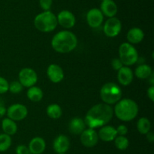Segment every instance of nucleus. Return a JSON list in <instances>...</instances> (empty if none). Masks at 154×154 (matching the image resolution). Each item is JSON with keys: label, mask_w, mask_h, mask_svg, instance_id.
I'll return each instance as SVG.
<instances>
[{"label": "nucleus", "mask_w": 154, "mask_h": 154, "mask_svg": "<svg viewBox=\"0 0 154 154\" xmlns=\"http://www.w3.org/2000/svg\"><path fill=\"white\" fill-rule=\"evenodd\" d=\"M114 110L106 104H98L92 107L84 119L86 125L90 128H101L106 125L112 119Z\"/></svg>", "instance_id": "f257e3e1"}, {"label": "nucleus", "mask_w": 154, "mask_h": 154, "mask_svg": "<svg viewBox=\"0 0 154 154\" xmlns=\"http://www.w3.org/2000/svg\"><path fill=\"white\" fill-rule=\"evenodd\" d=\"M53 49L58 53L66 54L75 50L78 45V39L75 33L69 30H63L55 34L51 40Z\"/></svg>", "instance_id": "f03ea898"}, {"label": "nucleus", "mask_w": 154, "mask_h": 154, "mask_svg": "<svg viewBox=\"0 0 154 154\" xmlns=\"http://www.w3.org/2000/svg\"><path fill=\"white\" fill-rule=\"evenodd\" d=\"M114 113L121 121L129 122L138 116V106L135 101L129 98L120 99L116 104Z\"/></svg>", "instance_id": "7ed1b4c3"}, {"label": "nucleus", "mask_w": 154, "mask_h": 154, "mask_svg": "<svg viewBox=\"0 0 154 154\" xmlns=\"http://www.w3.org/2000/svg\"><path fill=\"white\" fill-rule=\"evenodd\" d=\"M34 25L38 30L42 33L52 32L58 25L57 16L51 11H44L35 16Z\"/></svg>", "instance_id": "20e7f679"}, {"label": "nucleus", "mask_w": 154, "mask_h": 154, "mask_svg": "<svg viewBox=\"0 0 154 154\" xmlns=\"http://www.w3.org/2000/svg\"><path fill=\"white\" fill-rule=\"evenodd\" d=\"M121 88L114 82L105 83L100 89V97L105 104L111 105L117 104L122 98Z\"/></svg>", "instance_id": "39448f33"}, {"label": "nucleus", "mask_w": 154, "mask_h": 154, "mask_svg": "<svg viewBox=\"0 0 154 154\" xmlns=\"http://www.w3.org/2000/svg\"><path fill=\"white\" fill-rule=\"evenodd\" d=\"M119 58L125 66H132L138 61V53L132 44L123 42L119 47Z\"/></svg>", "instance_id": "423d86ee"}, {"label": "nucleus", "mask_w": 154, "mask_h": 154, "mask_svg": "<svg viewBox=\"0 0 154 154\" xmlns=\"http://www.w3.org/2000/svg\"><path fill=\"white\" fill-rule=\"evenodd\" d=\"M19 82L23 87L30 88L34 86L38 82V75L32 68L26 67L19 72Z\"/></svg>", "instance_id": "0eeeda50"}, {"label": "nucleus", "mask_w": 154, "mask_h": 154, "mask_svg": "<svg viewBox=\"0 0 154 154\" xmlns=\"http://www.w3.org/2000/svg\"><path fill=\"white\" fill-rule=\"evenodd\" d=\"M8 118L17 122L25 119L28 115V109L25 105L21 104H14L8 107L6 110Z\"/></svg>", "instance_id": "6e6552de"}, {"label": "nucleus", "mask_w": 154, "mask_h": 154, "mask_svg": "<svg viewBox=\"0 0 154 154\" xmlns=\"http://www.w3.org/2000/svg\"><path fill=\"white\" fill-rule=\"evenodd\" d=\"M122 30L121 21L117 18H109L104 24V33L108 37L114 38L120 34Z\"/></svg>", "instance_id": "1a4fd4ad"}, {"label": "nucleus", "mask_w": 154, "mask_h": 154, "mask_svg": "<svg viewBox=\"0 0 154 154\" xmlns=\"http://www.w3.org/2000/svg\"><path fill=\"white\" fill-rule=\"evenodd\" d=\"M81 142L86 147L91 148L96 146L99 142L98 133L93 128H87L81 134Z\"/></svg>", "instance_id": "9d476101"}, {"label": "nucleus", "mask_w": 154, "mask_h": 154, "mask_svg": "<svg viewBox=\"0 0 154 154\" xmlns=\"http://www.w3.org/2000/svg\"><path fill=\"white\" fill-rule=\"evenodd\" d=\"M87 22L92 28H97L103 23L104 15L99 8H93L87 13Z\"/></svg>", "instance_id": "9b49d317"}, {"label": "nucleus", "mask_w": 154, "mask_h": 154, "mask_svg": "<svg viewBox=\"0 0 154 154\" xmlns=\"http://www.w3.org/2000/svg\"><path fill=\"white\" fill-rule=\"evenodd\" d=\"M57 22L65 29H71L75 25L76 19L72 12L69 10H63L57 16Z\"/></svg>", "instance_id": "f8f14e48"}, {"label": "nucleus", "mask_w": 154, "mask_h": 154, "mask_svg": "<svg viewBox=\"0 0 154 154\" xmlns=\"http://www.w3.org/2000/svg\"><path fill=\"white\" fill-rule=\"evenodd\" d=\"M48 79L54 83H59L64 79V71L60 65L51 63L47 69Z\"/></svg>", "instance_id": "ddd939ff"}, {"label": "nucleus", "mask_w": 154, "mask_h": 154, "mask_svg": "<svg viewBox=\"0 0 154 154\" xmlns=\"http://www.w3.org/2000/svg\"><path fill=\"white\" fill-rule=\"evenodd\" d=\"M69 147H70V140L66 135L60 134L54 139L53 148L57 154L66 152L69 150Z\"/></svg>", "instance_id": "4468645a"}, {"label": "nucleus", "mask_w": 154, "mask_h": 154, "mask_svg": "<svg viewBox=\"0 0 154 154\" xmlns=\"http://www.w3.org/2000/svg\"><path fill=\"white\" fill-rule=\"evenodd\" d=\"M133 72L129 66H123L117 71V79L122 85L127 86L130 85L133 80Z\"/></svg>", "instance_id": "2eb2a0df"}, {"label": "nucleus", "mask_w": 154, "mask_h": 154, "mask_svg": "<svg viewBox=\"0 0 154 154\" xmlns=\"http://www.w3.org/2000/svg\"><path fill=\"white\" fill-rule=\"evenodd\" d=\"M100 11L103 15L109 18L115 17L118 11V7L113 0H103L100 5Z\"/></svg>", "instance_id": "dca6fc26"}, {"label": "nucleus", "mask_w": 154, "mask_h": 154, "mask_svg": "<svg viewBox=\"0 0 154 154\" xmlns=\"http://www.w3.org/2000/svg\"><path fill=\"white\" fill-rule=\"evenodd\" d=\"M98 136L102 141L111 142L114 140L117 136V130L114 127L111 125H104L99 129Z\"/></svg>", "instance_id": "f3484780"}, {"label": "nucleus", "mask_w": 154, "mask_h": 154, "mask_svg": "<svg viewBox=\"0 0 154 154\" xmlns=\"http://www.w3.org/2000/svg\"><path fill=\"white\" fill-rule=\"evenodd\" d=\"M29 149L32 154H42L46 149V142L42 137H33L29 143Z\"/></svg>", "instance_id": "a211bd4d"}, {"label": "nucleus", "mask_w": 154, "mask_h": 154, "mask_svg": "<svg viewBox=\"0 0 154 154\" xmlns=\"http://www.w3.org/2000/svg\"><path fill=\"white\" fill-rule=\"evenodd\" d=\"M69 129L73 134H81L86 129L85 122L80 117L72 119L69 125Z\"/></svg>", "instance_id": "6ab92c4d"}, {"label": "nucleus", "mask_w": 154, "mask_h": 154, "mask_svg": "<svg viewBox=\"0 0 154 154\" xmlns=\"http://www.w3.org/2000/svg\"><path fill=\"white\" fill-rule=\"evenodd\" d=\"M144 33L139 27H133L128 31L126 38L130 44H138L144 39Z\"/></svg>", "instance_id": "aec40b11"}, {"label": "nucleus", "mask_w": 154, "mask_h": 154, "mask_svg": "<svg viewBox=\"0 0 154 154\" xmlns=\"http://www.w3.org/2000/svg\"><path fill=\"white\" fill-rule=\"evenodd\" d=\"M2 128L5 134L8 135H14L17 131V125L15 121L9 119V118H5L2 121Z\"/></svg>", "instance_id": "412c9836"}, {"label": "nucleus", "mask_w": 154, "mask_h": 154, "mask_svg": "<svg viewBox=\"0 0 154 154\" xmlns=\"http://www.w3.org/2000/svg\"><path fill=\"white\" fill-rule=\"evenodd\" d=\"M153 73L152 68L147 64H140L135 69V75L140 79H146L150 78V75Z\"/></svg>", "instance_id": "4be33fe9"}, {"label": "nucleus", "mask_w": 154, "mask_h": 154, "mask_svg": "<svg viewBox=\"0 0 154 154\" xmlns=\"http://www.w3.org/2000/svg\"><path fill=\"white\" fill-rule=\"evenodd\" d=\"M26 95L27 98H28L32 102L37 103L42 101V99L43 98L44 94L40 88L34 85L29 88Z\"/></svg>", "instance_id": "5701e85b"}, {"label": "nucleus", "mask_w": 154, "mask_h": 154, "mask_svg": "<svg viewBox=\"0 0 154 154\" xmlns=\"http://www.w3.org/2000/svg\"><path fill=\"white\" fill-rule=\"evenodd\" d=\"M47 115L52 119H58L63 114L61 107L57 104H50L46 110Z\"/></svg>", "instance_id": "b1692460"}, {"label": "nucleus", "mask_w": 154, "mask_h": 154, "mask_svg": "<svg viewBox=\"0 0 154 154\" xmlns=\"http://www.w3.org/2000/svg\"><path fill=\"white\" fill-rule=\"evenodd\" d=\"M137 128L140 134H146L150 131L151 123L147 117H141L137 122Z\"/></svg>", "instance_id": "393cba45"}, {"label": "nucleus", "mask_w": 154, "mask_h": 154, "mask_svg": "<svg viewBox=\"0 0 154 154\" xmlns=\"http://www.w3.org/2000/svg\"><path fill=\"white\" fill-rule=\"evenodd\" d=\"M11 143L12 140L10 135L5 133L0 134V152L7 151L11 146Z\"/></svg>", "instance_id": "a878e982"}, {"label": "nucleus", "mask_w": 154, "mask_h": 154, "mask_svg": "<svg viewBox=\"0 0 154 154\" xmlns=\"http://www.w3.org/2000/svg\"><path fill=\"white\" fill-rule=\"evenodd\" d=\"M114 144L116 147L120 150H125L129 147V139L125 136L117 135L114 139Z\"/></svg>", "instance_id": "bb28decb"}, {"label": "nucleus", "mask_w": 154, "mask_h": 154, "mask_svg": "<svg viewBox=\"0 0 154 154\" xmlns=\"http://www.w3.org/2000/svg\"><path fill=\"white\" fill-rule=\"evenodd\" d=\"M23 86L20 84L19 81H13L9 84L8 91L12 94H18L22 91Z\"/></svg>", "instance_id": "cd10ccee"}, {"label": "nucleus", "mask_w": 154, "mask_h": 154, "mask_svg": "<svg viewBox=\"0 0 154 154\" xmlns=\"http://www.w3.org/2000/svg\"><path fill=\"white\" fill-rule=\"evenodd\" d=\"M9 88V82L7 81V79L4 77L0 76V95L6 93L8 91Z\"/></svg>", "instance_id": "c85d7f7f"}, {"label": "nucleus", "mask_w": 154, "mask_h": 154, "mask_svg": "<svg viewBox=\"0 0 154 154\" xmlns=\"http://www.w3.org/2000/svg\"><path fill=\"white\" fill-rule=\"evenodd\" d=\"M53 5V0H39V5L43 11H50Z\"/></svg>", "instance_id": "c756f323"}, {"label": "nucleus", "mask_w": 154, "mask_h": 154, "mask_svg": "<svg viewBox=\"0 0 154 154\" xmlns=\"http://www.w3.org/2000/svg\"><path fill=\"white\" fill-rule=\"evenodd\" d=\"M15 152H16V154H29L30 153L28 146L23 144L18 145V146L16 147Z\"/></svg>", "instance_id": "7c9ffc66"}, {"label": "nucleus", "mask_w": 154, "mask_h": 154, "mask_svg": "<svg viewBox=\"0 0 154 154\" xmlns=\"http://www.w3.org/2000/svg\"><path fill=\"white\" fill-rule=\"evenodd\" d=\"M111 66L114 70L118 71L119 69L123 67V64L120 58H114L111 60Z\"/></svg>", "instance_id": "2f4dec72"}, {"label": "nucleus", "mask_w": 154, "mask_h": 154, "mask_svg": "<svg viewBox=\"0 0 154 154\" xmlns=\"http://www.w3.org/2000/svg\"><path fill=\"white\" fill-rule=\"evenodd\" d=\"M117 130V135L125 136L128 133V128L124 125H120L116 128Z\"/></svg>", "instance_id": "473e14b6"}, {"label": "nucleus", "mask_w": 154, "mask_h": 154, "mask_svg": "<svg viewBox=\"0 0 154 154\" xmlns=\"http://www.w3.org/2000/svg\"><path fill=\"white\" fill-rule=\"evenodd\" d=\"M147 96L151 101H154V85H151L147 89Z\"/></svg>", "instance_id": "72a5a7b5"}, {"label": "nucleus", "mask_w": 154, "mask_h": 154, "mask_svg": "<svg viewBox=\"0 0 154 154\" xmlns=\"http://www.w3.org/2000/svg\"><path fill=\"white\" fill-rule=\"evenodd\" d=\"M6 110L7 109L5 107L4 104H0V118L3 117L6 114Z\"/></svg>", "instance_id": "f704fd0d"}, {"label": "nucleus", "mask_w": 154, "mask_h": 154, "mask_svg": "<svg viewBox=\"0 0 154 154\" xmlns=\"http://www.w3.org/2000/svg\"><path fill=\"white\" fill-rule=\"evenodd\" d=\"M146 135H147V140H148L149 142H150V143H152V142H153L154 140V134L153 132H151V131H149L147 134H146Z\"/></svg>", "instance_id": "c9c22d12"}, {"label": "nucleus", "mask_w": 154, "mask_h": 154, "mask_svg": "<svg viewBox=\"0 0 154 154\" xmlns=\"http://www.w3.org/2000/svg\"><path fill=\"white\" fill-rule=\"evenodd\" d=\"M58 154H66V152H64V153H58Z\"/></svg>", "instance_id": "e433bc0d"}, {"label": "nucleus", "mask_w": 154, "mask_h": 154, "mask_svg": "<svg viewBox=\"0 0 154 154\" xmlns=\"http://www.w3.org/2000/svg\"><path fill=\"white\" fill-rule=\"evenodd\" d=\"M102 1H103V0H102Z\"/></svg>", "instance_id": "4c0bfd02"}]
</instances>
